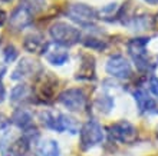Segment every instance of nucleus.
I'll use <instances>...</instances> for the list:
<instances>
[{
  "label": "nucleus",
  "instance_id": "f257e3e1",
  "mask_svg": "<svg viewBox=\"0 0 158 156\" xmlns=\"http://www.w3.org/2000/svg\"><path fill=\"white\" fill-rule=\"evenodd\" d=\"M29 143L25 135L6 133L0 139V153L2 156H26L29 152Z\"/></svg>",
  "mask_w": 158,
  "mask_h": 156
},
{
  "label": "nucleus",
  "instance_id": "f03ea898",
  "mask_svg": "<svg viewBox=\"0 0 158 156\" xmlns=\"http://www.w3.org/2000/svg\"><path fill=\"white\" fill-rule=\"evenodd\" d=\"M49 33L55 43L62 47H68V46H73L81 40V32L72 25H68L65 22H58L52 25L49 29Z\"/></svg>",
  "mask_w": 158,
  "mask_h": 156
},
{
  "label": "nucleus",
  "instance_id": "7ed1b4c3",
  "mask_svg": "<svg viewBox=\"0 0 158 156\" xmlns=\"http://www.w3.org/2000/svg\"><path fill=\"white\" fill-rule=\"evenodd\" d=\"M148 42H150L148 39H134L128 43V52L132 60L135 62V66L139 70H150L157 66V63L151 62L148 52H147Z\"/></svg>",
  "mask_w": 158,
  "mask_h": 156
},
{
  "label": "nucleus",
  "instance_id": "20e7f679",
  "mask_svg": "<svg viewBox=\"0 0 158 156\" xmlns=\"http://www.w3.org/2000/svg\"><path fill=\"white\" fill-rule=\"evenodd\" d=\"M42 122L46 127H49L52 130H56L59 133L62 132H71V133H76L78 132V123L73 118L68 115H63V113H59V115H53L50 112H43L42 113Z\"/></svg>",
  "mask_w": 158,
  "mask_h": 156
},
{
  "label": "nucleus",
  "instance_id": "39448f33",
  "mask_svg": "<svg viewBox=\"0 0 158 156\" xmlns=\"http://www.w3.org/2000/svg\"><path fill=\"white\" fill-rule=\"evenodd\" d=\"M79 139H81V146L85 150L102 143V140H104L102 126L96 120H88L79 132Z\"/></svg>",
  "mask_w": 158,
  "mask_h": 156
},
{
  "label": "nucleus",
  "instance_id": "423d86ee",
  "mask_svg": "<svg viewBox=\"0 0 158 156\" xmlns=\"http://www.w3.org/2000/svg\"><path fill=\"white\" fill-rule=\"evenodd\" d=\"M109 136L111 139L118 143H132L137 139V129L127 120H121L109 126Z\"/></svg>",
  "mask_w": 158,
  "mask_h": 156
},
{
  "label": "nucleus",
  "instance_id": "0eeeda50",
  "mask_svg": "<svg viewBox=\"0 0 158 156\" xmlns=\"http://www.w3.org/2000/svg\"><path fill=\"white\" fill-rule=\"evenodd\" d=\"M66 16L71 19V20L76 22L82 26H88L92 25L94 20H95L98 14L92 7L86 6V4H71L69 7L66 9Z\"/></svg>",
  "mask_w": 158,
  "mask_h": 156
},
{
  "label": "nucleus",
  "instance_id": "6e6552de",
  "mask_svg": "<svg viewBox=\"0 0 158 156\" xmlns=\"http://www.w3.org/2000/svg\"><path fill=\"white\" fill-rule=\"evenodd\" d=\"M59 102L71 112L83 110L86 106V96L81 89H68L59 94Z\"/></svg>",
  "mask_w": 158,
  "mask_h": 156
},
{
  "label": "nucleus",
  "instance_id": "1a4fd4ad",
  "mask_svg": "<svg viewBox=\"0 0 158 156\" xmlns=\"http://www.w3.org/2000/svg\"><path fill=\"white\" fill-rule=\"evenodd\" d=\"M106 72L117 79H128L132 73V69L122 54H114L106 62Z\"/></svg>",
  "mask_w": 158,
  "mask_h": 156
},
{
  "label": "nucleus",
  "instance_id": "9d476101",
  "mask_svg": "<svg viewBox=\"0 0 158 156\" xmlns=\"http://www.w3.org/2000/svg\"><path fill=\"white\" fill-rule=\"evenodd\" d=\"M42 73V66L33 59H22L20 63L13 70L12 79L13 80H25V79H32L35 76Z\"/></svg>",
  "mask_w": 158,
  "mask_h": 156
},
{
  "label": "nucleus",
  "instance_id": "9b49d317",
  "mask_svg": "<svg viewBox=\"0 0 158 156\" xmlns=\"http://www.w3.org/2000/svg\"><path fill=\"white\" fill-rule=\"evenodd\" d=\"M32 22H33V13L30 12L29 9H26L25 6H22V4L15 9L13 13L10 14V17H9V26L15 32L26 29L27 26L32 25Z\"/></svg>",
  "mask_w": 158,
  "mask_h": 156
},
{
  "label": "nucleus",
  "instance_id": "f8f14e48",
  "mask_svg": "<svg viewBox=\"0 0 158 156\" xmlns=\"http://www.w3.org/2000/svg\"><path fill=\"white\" fill-rule=\"evenodd\" d=\"M23 46H25V49L27 50L29 53L45 54L49 43L45 42V37L42 36V34H39V33H32V34L25 37Z\"/></svg>",
  "mask_w": 158,
  "mask_h": 156
},
{
  "label": "nucleus",
  "instance_id": "ddd939ff",
  "mask_svg": "<svg viewBox=\"0 0 158 156\" xmlns=\"http://www.w3.org/2000/svg\"><path fill=\"white\" fill-rule=\"evenodd\" d=\"M33 98V89H30L27 85H17L12 89L10 93V102L15 106H22L25 103L32 102Z\"/></svg>",
  "mask_w": 158,
  "mask_h": 156
},
{
  "label": "nucleus",
  "instance_id": "4468645a",
  "mask_svg": "<svg viewBox=\"0 0 158 156\" xmlns=\"http://www.w3.org/2000/svg\"><path fill=\"white\" fill-rule=\"evenodd\" d=\"M45 56H46V60L53 66L65 65V63L68 62V59H69L68 52L59 45H56V46L49 45L48 46V49H46V52H45Z\"/></svg>",
  "mask_w": 158,
  "mask_h": 156
},
{
  "label": "nucleus",
  "instance_id": "2eb2a0df",
  "mask_svg": "<svg viewBox=\"0 0 158 156\" xmlns=\"http://www.w3.org/2000/svg\"><path fill=\"white\" fill-rule=\"evenodd\" d=\"M12 123L22 130H27L30 127H33V115L27 109L19 107L12 115Z\"/></svg>",
  "mask_w": 158,
  "mask_h": 156
},
{
  "label": "nucleus",
  "instance_id": "dca6fc26",
  "mask_svg": "<svg viewBox=\"0 0 158 156\" xmlns=\"http://www.w3.org/2000/svg\"><path fill=\"white\" fill-rule=\"evenodd\" d=\"M134 98H135L137 106L141 113H148V112L155 109V100L148 94V92H147L145 89H138V90H135Z\"/></svg>",
  "mask_w": 158,
  "mask_h": 156
},
{
  "label": "nucleus",
  "instance_id": "f3484780",
  "mask_svg": "<svg viewBox=\"0 0 158 156\" xmlns=\"http://www.w3.org/2000/svg\"><path fill=\"white\" fill-rule=\"evenodd\" d=\"M36 156H60L58 142H55V140H52V139L42 142V143L39 145L38 155Z\"/></svg>",
  "mask_w": 158,
  "mask_h": 156
},
{
  "label": "nucleus",
  "instance_id": "a211bd4d",
  "mask_svg": "<svg viewBox=\"0 0 158 156\" xmlns=\"http://www.w3.org/2000/svg\"><path fill=\"white\" fill-rule=\"evenodd\" d=\"M114 106V100L111 96H101V98L96 99V107L99 109L101 112H104V113H108Z\"/></svg>",
  "mask_w": 158,
  "mask_h": 156
},
{
  "label": "nucleus",
  "instance_id": "6ab92c4d",
  "mask_svg": "<svg viewBox=\"0 0 158 156\" xmlns=\"http://www.w3.org/2000/svg\"><path fill=\"white\" fill-rule=\"evenodd\" d=\"M46 0H20V4L25 6L26 9H29L32 13L40 12L43 6H45Z\"/></svg>",
  "mask_w": 158,
  "mask_h": 156
},
{
  "label": "nucleus",
  "instance_id": "aec40b11",
  "mask_svg": "<svg viewBox=\"0 0 158 156\" xmlns=\"http://www.w3.org/2000/svg\"><path fill=\"white\" fill-rule=\"evenodd\" d=\"M83 45L89 47V49H95V50H102L106 46L105 40H101V39H96V37L91 36V37H86L83 40Z\"/></svg>",
  "mask_w": 158,
  "mask_h": 156
},
{
  "label": "nucleus",
  "instance_id": "412c9836",
  "mask_svg": "<svg viewBox=\"0 0 158 156\" xmlns=\"http://www.w3.org/2000/svg\"><path fill=\"white\" fill-rule=\"evenodd\" d=\"M3 56H4V62H7V63H12L16 60L17 58V50L15 46H7L6 49H4L3 52Z\"/></svg>",
  "mask_w": 158,
  "mask_h": 156
},
{
  "label": "nucleus",
  "instance_id": "4be33fe9",
  "mask_svg": "<svg viewBox=\"0 0 158 156\" xmlns=\"http://www.w3.org/2000/svg\"><path fill=\"white\" fill-rule=\"evenodd\" d=\"M117 10H118V4H117V3H114V4H108L106 7H104L102 10H101L99 14H101L102 17H104V19H108V17L114 16ZM102 17H101V19H102Z\"/></svg>",
  "mask_w": 158,
  "mask_h": 156
},
{
  "label": "nucleus",
  "instance_id": "5701e85b",
  "mask_svg": "<svg viewBox=\"0 0 158 156\" xmlns=\"http://www.w3.org/2000/svg\"><path fill=\"white\" fill-rule=\"evenodd\" d=\"M150 90L155 98H158V78H155V76L150 79Z\"/></svg>",
  "mask_w": 158,
  "mask_h": 156
},
{
  "label": "nucleus",
  "instance_id": "b1692460",
  "mask_svg": "<svg viewBox=\"0 0 158 156\" xmlns=\"http://www.w3.org/2000/svg\"><path fill=\"white\" fill-rule=\"evenodd\" d=\"M9 125H10V120H9L4 115H0V132L4 130V129H6Z\"/></svg>",
  "mask_w": 158,
  "mask_h": 156
},
{
  "label": "nucleus",
  "instance_id": "393cba45",
  "mask_svg": "<svg viewBox=\"0 0 158 156\" xmlns=\"http://www.w3.org/2000/svg\"><path fill=\"white\" fill-rule=\"evenodd\" d=\"M4 98H6V89H4L3 83H0V103L4 100Z\"/></svg>",
  "mask_w": 158,
  "mask_h": 156
},
{
  "label": "nucleus",
  "instance_id": "a878e982",
  "mask_svg": "<svg viewBox=\"0 0 158 156\" xmlns=\"http://www.w3.org/2000/svg\"><path fill=\"white\" fill-rule=\"evenodd\" d=\"M6 20H7V16H6V13H4L3 10H0V26H3L4 23H6Z\"/></svg>",
  "mask_w": 158,
  "mask_h": 156
},
{
  "label": "nucleus",
  "instance_id": "bb28decb",
  "mask_svg": "<svg viewBox=\"0 0 158 156\" xmlns=\"http://www.w3.org/2000/svg\"><path fill=\"white\" fill-rule=\"evenodd\" d=\"M4 74H6V66H4V65H0V83H2V80H3Z\"/></svg>",
  "mask_w": 158,
  "mask_h": 156
},
{
  "label": "nucleus",
  "instance_id": "cd10ccee",
  "mask_svg": "<svg viewBox=\"0 0 158 156\" xmlns=\"http://www.w3.org/2000/svg\"><path fill=\"white\" fill-rule=\"evenodd\" d=\"M144 2H147V3H150V4H157L158 3V0H144Z\"/></svg>",
  "mask_w": 158,
  "mask_h": 156
},
{
  "label": "nucleus",
  "instance_id": "c85d7f7f",
  "mask_svg": "<svg viewBox=\"0 0 158 156\" xmlns=\"http://www.w3.org/2000/svg\"><path fill=\"white\" fill-rule=\"evenodd\" d=\"M2 2H10V0H2Z\"/></svg>",
  "mask_w": 158,
  "mask_h": 156
}]
</instances>
